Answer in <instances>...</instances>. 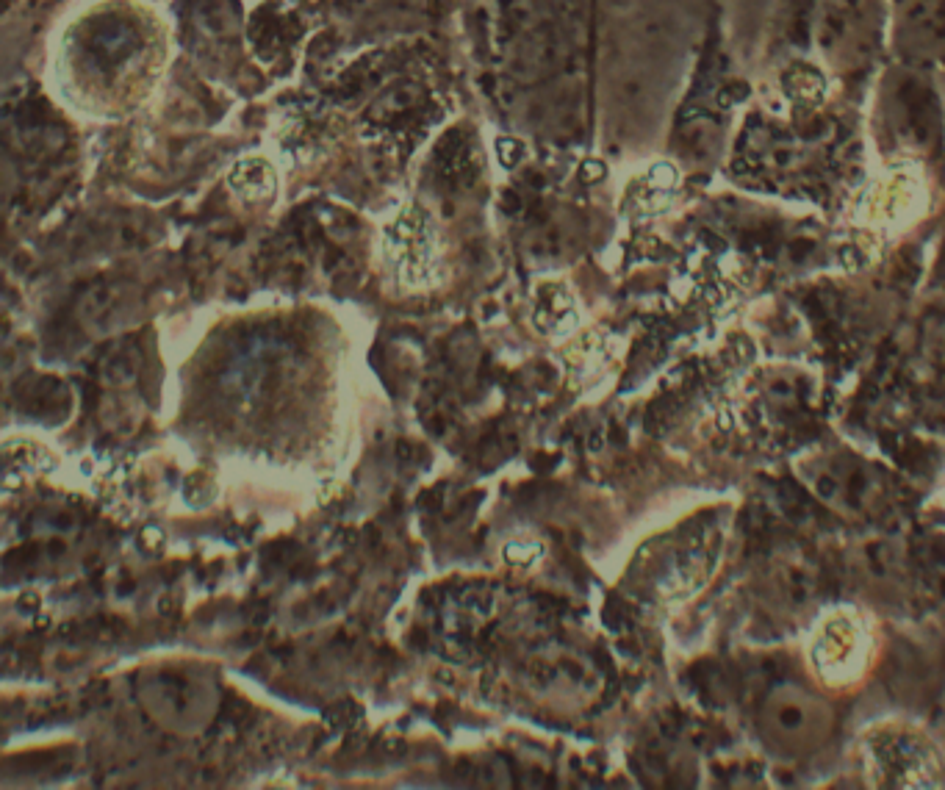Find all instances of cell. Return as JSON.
Here are the masks:
<instances>
[{"instance_id": "6", "label": "cell", "mask_w": 945, "mask_h": 790, "mask_svg": "<svg viewBox=\"0 0 945 790\" xmlns=\"http://www.w3.org/2000/svg\"><path fill=\"white\" fill-rule=\"evenodd\" d=\"M228 186L244 203H267L278 192V172L264 156H244L228 172Z\"/></svg>"}, {"instance_id": "12", "label": "cell", "mask_w": 945, "mask_h": 790, "mask_svg": "<svg viewBox=\"0 0 945 790\" xmlns=\"http://www.w3.org/2000/svg\"><path fill=\"white\" fill-rule=\"evenodd\" d=\"M746 95H749V86L743 84V81H729L727 86H721L718 103H721V106H735V103H743Z\"/></svg>"}, {"instance_id": "3", "label": "cell", "mask_w": 945, "mask_h": 790, "mask_svg": "<svg viewBox=\"0 0 945 790\" xmlns=\"http://www.w3.org/2000/svg\"><path fill=\"white\" fill-rule=\"evenodd\" d=\"M871 655V632L849 608L832 610L810 635V663L826 685H849L860 677Z\"/></svg>"}, {"instance_id": "1", "label": "cell", "mask_w": 945, "mask_h": 790, "mask_svg": "<svg viewBox=\"0 0 945 790\" xmlns=\"http://www.w3.org/2000/svg\"><path fill=\"white\" fill-rule=\"evenodd\" d=\"M164 31L131 0H97L64 25L56 84L84 114H125L142 106L164 70Z\"/></svg>"}, {"instance_id": "14", "label": "cell", "mask_w": 945, "mask_h": 790, "mask_svg": "<svg viewBox=\"0 0 945 790\" xmlns=\"http://www.w3.org/2000/svg\"><path fill=\"white\" fill-rule=\"evenodd\" d=\"M602 175H605V167L599 161H585L582 164V178L585 181H594V178H602Z\"/></svg>"}, {"instance_id": "7", "label": "cell", "mask_w": 945, "mask_h": 790, "mask_svg": "<svg viewBox=\"0 0 945 790\" xmlns=\"http://www.w3.org/2000/svg\"><path fill=\"white\" fill-rule=\"evenodd\" d=\"M674 189H677V172L668 164H657L646 172V178L630 186V206L643 214L660 211L668 203V197L674 195Z\"/></svg>"}, {"instance_id": "8", "label": "cell", "mask_w": 945, "mask_h": 790, "mask_svg": "<svg viewBox=\"0 0 945 790\" xmlns=\"http://www.w3.org/2000/svg\"><path fill=\"white\" fill-rule=\"evenodd\" d=\"M602 358H605V347H602V341H599V336H594V333L585 336V339L574 341L571 350L566 353L571 372H580V375H594L599 364H602Z\"/></svg>"}, {"instance_id": "5", "label": "cell", "mask_w": 945, "mask_h": 790, "mask_svg": "<svg viewBox=\"0 0 945 790\" xmlns=\"http://www.w3.org/2000/svg\"><path fill=\"white\" fill-rule=\"evenodd\" d=\"M577 303L566 283L544 280L533 292V322L546 336H566L577 328Z\"/></svg>"}, {"instance_id": "9", "label": "cell", "mask_w": 945, "mask_h": 790, "mask_svg": "<svg viewBox=\"0 0 945 790\" xmlns=\"http://www.w3.org/2000/svg\"><path fill=\"white\" fill-rule=\"evenodd\" d=\"M788 92L801 103H810V100L821 98V92H824V84H821V75L810 70V67H796L793 73L788 75Z\"/></svg>"}, {"instance_id": "13", "label": "cell", "mask_w": 945, "mask_h": 790, "mask_svg": "<svg viewBox=\"0 0 945 790\" xmlns=\"http://www.w3.org/2000/svg\"><path fill=\"white\" fill-rule=\"evenodd\" d=\"M142 544H145L150 552H158V549L164 547V533H161L158 527H147L145 533H142Z\"/></svg>"}, {"instance_id": "10", "label": "cell", "mask_w": 945, "mask_h": 790, "mask_svg": "<svg viewBox=\"0 0 945 790\" xmlns=\"http://www.w3.org/2000/svg\"><path fill=\"white\" fill-rule=\"evenodd\" d=\"M538 555H541V544H533V541H527V544L513 541L505 547V560L513 566H530L533 560H538Z\"/></svg>"}, {"instance_id": "4", "label": "cell", "mask_w": 945, "mask_h": 790, "mask_svg": "<svg viewBox=\"0 0 945 790\" xmlns=\"http://www.w3.org/2000/svg\"><path fill=\"white\" fill-rule=\"evenodd\" d=\"M865 760L879 785L926 788L940 777V760L921 732L876 730L865 738Z\"/></svg>"}, {"instance_id": "2", "label": "cell", "mask_w": 945, "mask_h": 790, "mask_svg": "<svg viewBox=\"0 0 945 790\" xmlns=\"http://www.w3.org/2000/svg\"><path fill=\"white\" fill-rule=\"evenodd\" d=\"M380 253L400 283L411 289L433 286L438 278V233L433 217L419 206L397 211L383 228Z\"/></svg>"}, {"instance_id": "11", "label": "cell", "mask_w": 945, "mask_h": 790, "mask_svg": "<svg viewBox=\"0 0 945 790\" xmlns=\"http://www.w3.org/2000/svg\"><path fill=\"white\" fill-rule=\"evenodd\" d=\"M497 156L502 161V167H516L524 156V145H521L519 139H510V136H502L497 139Z\"/></svg>"}]
</instances>
